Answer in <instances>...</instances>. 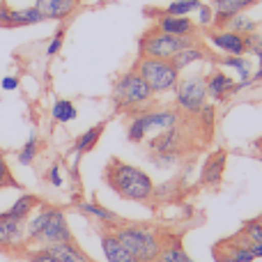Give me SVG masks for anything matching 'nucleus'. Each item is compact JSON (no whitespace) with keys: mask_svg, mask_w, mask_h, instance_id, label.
I'll use <instances>...</instances> for the list:
<instances>
[{"mask_svg":"<svg viewBox=\"0 0 262 262\" xmlns=\"http://www.w3.org/2000/svg\"><path fill=\"white\" fill-rule=\"evenodd\" d=\"M157 21L154 28H159L161 32L175 37H198V26L195 21H191V16H170V14H154Z\"/></svg>","mask_w":262,"mask_h":262,"instance_id":"14","label":"nucleus"},{"mask_svg":"<svg viewBox=\"0 0 262 262\" xmlns=\"http://www.w3.org/2000/svg\"><path fill=\"white\" fill-rule=\"evenodd\" d=\"M113 232L138 262H154L161 253L163 242H166V235L149 223L124 221L118 228H113Z\"/></svg>","mask_w":262,"mask_h":262,"instance_id":"3","label":"nucleus"},{"mask_svg":"<svg viewBox=\"0 0 262 262\" xmlns=\"http://www.w3.org/2000/svg\"><path fill=\"white\" fill-rule=\"evenodd\" d=\"M226 161H228V154L223 152V149L209 154L207 161H205V166H203V172H200V182H203L205 186H219L221 180H223Z\"/></svg>","mask_w":262,"mask_h":262,"instance_id":"20","label":"nucleus"},{"mask_svg":"<svg viewBox=\"0 0 262 262\" xmlns=\"http://www.w3.org/2000/svg\"><path fill=\"white\" fill-rule=\"evenodd\" d=\"M200 0H172L170 5H166L163 9H154V14H170V16H191L193 12H198Z\"/></svg>","mask_w":262,"mask_h":262,"instance_id":"29","label":"nucleus"},{"mask_svg":"<svg viewBox=\"0 0 262 262\" xmlns=\"http://www.w3.org/2000/svg\"><path fill=\"white\" fill-rule=\"evenodd\" d=\"M198 28H205V30H212L214 28V7L212 5H200L198 7V21H195Z\"/></svg>","mask_w":262,"mask_h":262,"instance_id":"35","label":"nucleus"},{"mask_svg":"<svg viewBox=\"0 0 262 262\" xmlns=\"http://www.w3.org/2000/svg\"><path fill=\"white\" fill-rule=\"evenodd\" d=\"M214 262H255V255L246 246V242L239 235H232L228 239H221L212 249Z\"/></svg>","mask_w":262,"mask_h":262,"instance_id":"10","label":"nucleus"},{"mask_svg":"<svg viewBox=\"0 0 262 262\" xmlns=\"http://www.w3.org/2000/svg\"><path fill=\"white\" fill-rule=\"evenodd\" d=\"M134 69L143 76V81L152 88L154 95H163V92L175 90L177 81H180L182 72L172 67L170 60H157V58H138Z\"/></svg>","mask_w":262,"mask_h":262,"instance_id":"8","label":"nucleus"},{"mask_svg":"<svg viewBox=\"0 0 262 262\" xmlns=\"http://www.w3.org/2000/svg\"><path fill=\"white\" fill-rule=\"evenodd\" d=\"M26 258H28V262H58V258L51 253V249H35V251H30Z\"/></svg>","mask_w":262,"mask_h":262,"instance_id":"37","label":"nucleus"},{"mask_svg":"<svg viewBox=\"0 0 262 262\" xmlns=\"http://www.w3.org/2000/svg\"><path fill=\"white\" fill-rule=\"evenodd\" d=\"M81 0H35V7L44 14L46 21H64L78 9Z\"/></svg>","mask_w":262,"mask_h":262,"instance_id":"16","label":"nucleus"},{"mask_svg":"<svg viewBox=\"0 0 262 262\" xmlns=\"http://www.w3.org/2000/svg\"><path fill=\"white\" fill-rule=\"evenodd\" d=\"M260 0H212L214 7V28H223L232 16L244 14L249 9L258 7ZM212 28V30H214Z\"/></svg>","mask_w":262,"mask_h":262,"instance_id":"13","label":"nucleus"},{"mask_svg":"<svg viewBox=\"0 0 262 262\" xmlns=\"http://www.w3.org/2000/svg\"><path fill=\"white\" fill-rule=\"evenodd\" d=\"M99 244H101V251H104L108 262H138L124 249V244L118 239V235H115L111 228H101L99 230Z\"/></svg>","mask_w":262,"mask_h":262,"instance_id":"15","label":"nucleus"},{"mask_svg":"<svg viewBox=\"0 0 262 262\" xmlns=\"http://www.w3.org/2000/svg\"><path fill=\"white\" fill-rule=\"evenodd\" d=\"M237 235L246 242V246L249 244H262V221H260V216L244 221L242 228L237 230Z\"/></svg>","mask_w":262,"mask_h":262,"instance_id":"30","label":"nucleus"},{"mask_svg":"<svg viewBox=\"0 0 262 262\" xmlns=\"http://www.w3.org/2000/svg\"><path fill=\"white\" fill-rule=\"evenodd\" d=\"M46 182H49V184H53L55 189H60V186L64 184V180H62V172H60V166L58 163H53V166H49L46 168Z\"/></svg>","mask_w":262,"mask_h":262,"instance_id":"38","label":"nucleus"},{"mask_svg":"<svg viewBox=\"0 0 262 262\" xmlns=\"http://www.w3.org/2000/svg\"><path fill=\"white\" fill-rule=\"evenodd\" d=\"M39 149H41L39 134L32 131V134L28 136V140L23 143V147L16 152V161L21 163V166H32V163L37 161V157H39Z\"/></svg>","mask_w":262,"mask_h":262,"instance_id":"28","label":"nucleus"},{"mask_svg":"<svg viewBox=\"0 0 262 262\" xmlns=\"http://www.w3.org/2000/svg\"><path fill=\"white\" fill-rule=\"evenodd\" d=\"M258 143H262V140H258Z\"/></svg>","mask_w":262,"mask_h":262,"instance_id":"45","label":"nucleus"},{"mask_svg":"<svg viewBox=\"0 0 262 262\" xmlns=\"http://www.w3.org/2000/svg\"><path fill=\"white\" fill-rule=\"evenodd\" d=\"M78 118V108L74 101L69 99H55L51 106V120L58 124H69Z\"/></svg>","mask_w":262,"mask_h":262,"instance_id":"27","label":"nucleus"},{"mask_svg":"<svg viewBox=\"0 0 262 262\" xmlns=\"http://www.w3.org/2000/svg\"><path fill=\"white\" fill-rule=\"evenodd\" d=\"M39 205H41V198H39V195H35V193H21L16 200H14L12 207L5 209V212H7L9 216H14V219L28 221V219L32 216V212H35Z\"/></svg>","mask_w":262,"mask_h":262,"instance_id":"25","label":"nucleus"},{"mask_svg":"<svg viewBox=\"0 0 262 262\" xmlns=\"http://www.w3.org/2000/svg\"><path fill=\"white\" fill-rule=\"evenodd\" d=\"M0 88H3V92H14V90H18V78L16 76H5L3 81H0Z\"/></svg>","mask_w":262,"mask_h":262,"instance_id":"39","label":"nucleus"},{"mask_svg":"<svg viewBox=\"0 0 262 262\" xmlns=\"http://www.w3.org/2000/svg\"><path fill=\"white\" fill-rule=\"evenodd\" d=\"M0 186H5V189H21V184L12 177V170H9L7 159H5L3 152H0Z\"/></svg>","mask_w":262,"mask_h":262,"instance_id":"34","label":"nucleus"},{"mask_svg":"<svg viewBox=\"0 0 262 262\" xmlns=\"http://www.w3.org/2000/svg\"><path fill=\"white\" fill-rule=\"evenodd\" d=\"M51 253L58 258V262H92L90 255L76 244V242H64V244H55V246H49Z\"/></svg>","mask_w":262,"mask_h":262,"instance_id":"26","label":"nucleus"},{"mask_svg":"<svg viewBox=\"0 0 262 262\" xmlns=\"http://www.w3.org/2000/svg\"><path fill=\"white\" fill-rule=\"evenodd\" d=\"M106 131V122H99L95 124V127H90L88 131H83L81 136H76V140H74L72 145V152H74V159H81L83 154L92 152V149L97 147V143L101 140V134Z\"/></svg>","mask_w":262,"mask_h":262,"instance_id":"22","label":"nucleus"},{"mask_svg":"<svg viewBox=\"0 0 262 262\" xmlns=\"http://www.w3.org/2000/svg\"><path fill=\"white\" fill-rule=\"evenodd\" d=\"M172 92H175V108L184 115H198V111L207 104V83L203 74L180 76Z\"/></svg>","mask_w":262,"mask_h":262,"instance_id":"9","label":"nucleus"},{"mask_svg":"<svg viewBox=\"0 0 262 262\" xmlns=\"http://www.w3.org/2000/svg\"><path fill=\"white\" fill-rule=\"evenodd\" d=\"M205 83H207V97H212L214 101H223L235 95V78L223 69H214L209 76H205Z\"/></svg>","mask_w":262,"mask_h":262,"instance_id":"18","label":"nucleus"},{"mask_svg":"<svg viewBox=\"0 0 262 262\" xmlns=\"http://www.w3.org/2000/svg\"><path fill=\"white\" fill-rule=\"evenodd\" d=\"M249 249H251V253L255 255V260L262 258V244H249Z\"/></svg>","mask_w":262,"mask_h":262,"instance_id":"42","label":"nucleus"},{"mask_svg":"<svg viewBox=\"0 0 262 262\" xmlns=\"http://www.w3.org/2000/svg\"><path fill=\"white\" fill-rule=\"evenodd\" d=\"M205 60H209L207 49H205L200 41H195V44H191V46H186V49H182L177 55H172L170 62H172V67H175L177 72H184V69H189L191 64L205 62Z\"/></svg>","mask_w":262,"mask_h":262,"instance_id":"21","label":"nucleus"},{"mask_svg":"<svg viewBox=\"0 0 262 262\" xmlns=\"http://www.w3.org/2000/svg\"><path fill=\"white\" fill-rule=\"evenodd\" d=\"M246 44H249V53L258 55L262 53V26L258 23V28H255V32H251L249 37H246Z\"/></svg>","mask_w":262,"mask_h":262,"instance_id":"36","label":"nucleus"},{"mask_svg":"<svg viewBox=\"0 0 262 262\" xmlns=\"http://www.w3.org/2000/svg\"><path fill=\"white\" fill-rule=\"evenodd\" d=\"M111 101H113L115 111L134 115V113H138V111L154 106V92H152V88L143 81V76L131 67L129 72L120 74V76L115 78L113 90H111Z\"/></svg>","mask_w":262,"mask_h":262,"instance_id":"4","label":"nucleus"},{"mask_svg":"<svg viewBox=\"0 0 262 262\" xmlns=\"http://www.w3.org/2000/svg\"><path fill=\"white\" fill-rule=\"evenodd\" d=\"M26 246V221L0 212V249L21 251Z\"/></svg>","mask_w":262,"mask_h":262,"instance_id":"11","label":"nucleus"},{"mask_svg":"<svg viewBox=\"0 0 262 262\" xmlns=\"http://www.w3.org/2000/svg\"><path fill=\"white\" fill-rule=\"evenodd\" d=\"M64 35H67V28L64 26H60L58 30L53 32V37H51L49 44H46V55H49V58H55V55L60 53V49H62V44H64Z\"/></svg>","mask_w":262,"mask_h":262,"instance_id":"33","label":"nucleus"},{"mask_svg":"<svg viewBox=\"0 0 262 262\" xmlns=\"http://www.w3.org/2000/svg\"><path fill=\"white\" fill-rule=\"evenodd\" d=\"M3 189H5V186H0V191H3Z\"/></svg>","mask_w":262,"mask_h":262,"instance_id":"43","label":"nucleus"},{"mask_svg":"<svg viewBox=\"0 0 262 262\" xmlns=\"http://www.w3.org/2000/svg\"><path fill=\"white\" fill-rule=\"evenodd\" d=\"M260 161H262V157H260Z\"/></svg>","mask_w":262,"mask_h":262,"instance_id":"46","label":"nucleus"},{"mask_svg":"<svg viewBox=\"0 0 262 262\" xmlns=\"http://www.w3.org/2000/svg\"><path fill=\"white\" fill-rule=\"evenodd\" d=\"M154 262H195V260L186 253L184 244L177 237H166V242L161 246V253H159V258Z\"/></svg>","mask_w":262,"mask_h":262,"instance_id":"24","label":"nucleus"},{"mask_svg":"<svg viewBox=\"0 0 262 262\" xmlns=\"http://www.w3.org/2000/svg\"><path fill=\"white\" fill-rule=\"evenodd\" d=\"M182 124V111L177 108H143L134 113L127 122V140L134 145L143 143L154 129H170Z\"/></svg>","mask_w":262,"mask_h":262,"instance_id":"5","label":"nucleus"},{"mask_svg":"<svg viewBox=\"0 0 262 262\" xmlns=\"http://www.w3.org/2000/svg\"><path fill=\"white\" fill-rule=\"evenodd\" d=\"M44 14L30 5V7H18V9H9V21H7V30L9 28H28V26H39L44 23Z\"/></svg>","mask_w":262,"mask_h":262,"instance_id":"23","label":"nucleus"},{"mask_svg":"<svg viewBox=\"0 0 262 262\" xmlns=\"http://www.w3.org/2000/svg\"><path fill=\"white\" fill-rule=\"evenodd\" d=\"M72 239L74 235L62 207L41 203L37 212H32V216L26 221V244H39V249H49Z\"/></svg>","mask_w":262,"mask_h":262,"instance_id":"2","label":"nucleus"},{"mask_svg":"<svg viewBox=\"0 0 262 262\" xmlns=\"http://www.w3.org/2000/svg\"><path fill=\"white\" fill-rule=\"evenodd\" d=\"M76 209L81 214H85L88 219H95L101 228H111V230H113V228H118L120 223H124V219L120 216V214H115L113 209H108V207H101L99 203L81 200V203H76Z\"/></svg>","mask_w":262,"mask_h":262,"instance_id":"17","label":"nucleus"},{"mask_svg":"<svg viewBox=\"0 0 262 262\" xmlns=\"http://www.w3.org/2000/svg\"><path fill=\"white\" fill-rule=\"evenodd\" d=\"M186 145H189V134L182 131V127H170L163 129L159 136H154L149 140V159H152L157 166L168 168L172 163L180 161V157L184 154Z\"/></svg>","mask_w":262,"mask_h":262,"instance_id":"7","label":"nucleus"},{"mask_svg":"<svg viewBox=\"0 0 262 262\" xmlns=\"http://www.w3.org/2000/svg\"><path fill=\"white\" fill-rule=\"evenodd\" d=\"M198 37H175L161 32L159 28H147L138 39V58H157V60H170L182 49L195 44Z\"/></svg>","mask_w":262,"mask_h":262,"instance_id":"6","label":"nucleus"},{"mask_svg":"<svg viewBox=\"0 0 262 262\" xmlns=\"http://www.w3.org/2000/svg\"><path fill=\"white\" fill-rule=\"evenodd\" d=\"M219 64L221 67H230L239 74V83H235V95L239 90H244V88L253 85V64H251V60L246 55H223L219 60Z\"/></svg>","mask_w":262,"mask_h":262,"instance_id":"19","label":"nucleus"},{"mask_svg":"<svg viewBox=\"0 0 262 262\" xmlns=\"http://www.w3.org/2000/svg\"><path fill=\"white\" fill-rule=\"evenodd\" d=\"M223 28H228V30L237 32V35L249 37L251 32H255V28H258V21H253L251 16H246V12H244V14H237V16H232Z\"/></svg>","mask_w":262,"mask_h":262,"instance_id":"31","label":"nucleus"},{"mask_svg":"<svg viewBox=\"0 0 262 262\" xmlns=\"http://www.w3.org/2000/svg\"><path fill=\"white\" fill-rule=\"evenodd\" d=\"M214 115H216V111H214L212 104H205L203 108L198 111V115H193V118H198L200 122H203V131L212 138V129H214Z\"/></svg>","mask_w":262,"mask_h":262,"instance_id":"32","label":"nucleus"},{"mask_svg":"<svg viewBox=\"0 0 262 262\" xmlns=\"http://www.w3.org/2000/svg\"><path fill=\"white\" fill-rule=\"evenodd\" d=\"M9 3L7 0H0V28H7V21H9Z\"/></svg>","mask_w":262,"mask_h":262,"instance_id":"40","label":"nucleus"},{"mask_svg":"<svg viewBox=\"0 0 262 262\" xmlns=\"http://www.w3.org/2000/svg\"><path fill=\"white\" fill-rule=\"evenodd\" d=\"M260 221H262V214H260Z\"/></svg>","mask_w":262,"mask_h":262,"instance_id":"44","label":"nucleus"},{"mask_svg":"<svg viewBox=\"0 0 262 262\" xmlns=\"http://www.w3.org/2000/svg\"><path fill=\"white\" fill-rule=\"evenodd\" d=\"M255 58H258V69H253V83H258L262 81V53H258Z\"/></svg>","mask_w":262,"mask_h":262,"instance_id":"41","label":"nucleus"},{"mask_svg":"<svg viewBox=\"0 0 262 262\" xmlns=\"http://www.w3.org/2000/svg\"><path fill=\"white\" fill-rule=\"evenodd\" d=\"M207 41L223 55H246L249 53V44H246L244 35L228 30V28H214L207 32Z\"/></svg>","mask_w":262,"mask_h":262,"instance_id":"12","label":"nucleus"},{"mask_svg":"<svg viewBox=\"0 0 262 262\" xmlns=\"http://www.w3.org/2000/svg\"><path fill=\"white\" fill-rule=\"evenodd\" d=\"M104 182L115 195L129 203H149L154 198V182L145 170L124 163L122 159L113 157L104 168Z\"/></svg>","mask_w":262,"mask_h":262,"instance_id":"1","label":"nucleus"}]
</instances>
